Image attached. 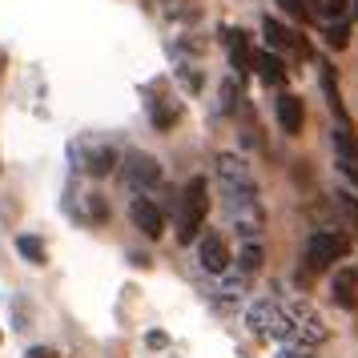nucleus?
<instances>
[{
    "mask_svg": "<svg viewBox=\"0 0 358 358\" xmlns=\"http://www.w3.org/2000/svg\"><path fill=\"white\" fill-rule=\"evenodd\" d=\"M213 181H217L226 217H229V226L238 229V238L242 242H258L262 238V201H258V181L250 173L245 157H238V153H217Z\"/></svg>",
    "mask_w": 358,
    "mask_h": 358,
    "instance_id": "nucleus-1",
    "label": "nucleus"
},
{
    "mask_svg": "<svg viewBox=\"0 0 358 358\" xmlns=\"http://www.w3.org/2000/svg\"><path fill=\"white\" fill-rule=\"evenodd\" d=\"M206 213H210V185H206V178H189L178 197V242L189 245L201 238Z\"/></svg>",
    "mask_w": 358,
    "mask_h": 358,
    "instance_id": "nucleus-2",
    "label": "nucleus"
},
{
    "mask_svg": "<svg viewBox=\"0 0 358 358\" xmlns=\"http://www.w3.org/2000/svg\"><path fill=\"white\" fill-rule=\"evenodd\" d=\"M245 326H250V334H258V338L286 342V334H290V326H294V314H290V306H282L274 298H258L254 306L245 310Z\"/></svg>",
    "mask_w": 358,
    "mask_h": 358,
    "instance_id": "nucleus-3",
    "label": "nucleus"
},
{
    "mask_svg": "<svg viewBox=\"0 0 358 358\" xmlns=\"http://www.w3.org/2000/svg\"><path fill=\"white\" fill-rule=\"evenodd\" d=\"M350 254V238L338 234V229H314L302 245V262H306L310 274H318V270H330L338 258Z\"/></svg>",
    "mask_w": 358,
    "mask_h": 358,
    "instance_id": "nucleus-4",
    "label": "nucleus"
},
{
    "mask_svg": "<svg viewBox=\"0 0 358 358\" xmlns=\"http://www.w3.org/2000/svg\"><path fill=\"white\" fill-rule=\"evenodd\" d=\"M290 314H294V326H290V334H286V346H294V350H314V346H322L326 342L322 318L310 306H290Z\"/></svg>",
    "mask_w": 358,
    "mask_h": 358,
    "instance_id": "nucleus-5",
    "label": "nucleus"
},
{
    "mask_svg": "<svg viewBox=\"0 0 358 358\" xmlns=\"http://www.w3.org/2000/svg\"><path fill=\"white\" fill-rule=\"evenodd\" d=\"M121 178L129 189H149V185H157L162 181V165L153 153H141V149H133L125 153V165H121Z\"/></svg>",
    "mask_w": 358,
    "mask_h": 358,
    "instance_id": "nucleus-6",
    "label": "nucleus"
},
{
    "mask_svg": "<svg viewBox=\"0 0 358 358\" xmlns=\"http://www.w3.org/2000/svg\"><path fill=\"white\" fill-rule=\"evenodd\" d=\"M129 222H133V229H141L149 242H157L165 234V213L157 210V201L153 197H133L129 201Z\"/></svg>",
    "mask_w": 358,
    "mask_h": 358,
    "instance_id": "nucleus-7",
    "label": "nucleus"
},
{
    "mask_svg": "<svg viewBox=\"0 0 358 358\" xmlns=\"http://www.w3.org/2000/svg\"><path fill=\"white\" fill-rule=\"evenodd\" d=\"M229 245L222 234H201L197 238V266L206 270V274H226L229 270Z\"/></svg>",
    "mask_w": 358,
    "mask_h": 358,
    "instance_id": "nucleus-8",
    "label": "nucleus"
},
{
    "mask_svg": "<svg viewBox=\"0 0 358 358\" xmlns=\"http://www.w3.org/2000/svg\"><path fill=\"white\" fill-rule=\"evenodd\" d=\"M274 117H278V129L286 133V137H298L302 125H306V105H302V97H294V93H282L274 101Z\"/></svg>",
    "mask_w": 358,
    "mask_h": 358,
    "instance_id": "nucleus-9",
    "label": "nucleus"
},
{
    "mask_svg": "<svg viewBox=\"0 0 358 358\" xmlns=\"http://www.w3.org/2000/svg\"><path fill=\"white\" fill-rule=\"evenodd\" d=\"M330 298L342 310H355V302H358V270L355 266H346V270H338V274L330 278Z\"/></svg>",
    "mask_w": 358,
    "mask_h": 358,
    "instance_id": "nucleus-10",
    "label": "nucleus"
},
{
    "mask_svg": "<svg viewBox=\"0 0 358 358\" xmlns=\"http://www.w3.org/2000/svg\"><path fill=\"white\" fill-rule=\"evenodd\" d=\"M262 36H266V45H270L274 52H290V49L294 52H306V45H302V41H294V33L282 24V20H274V17L262 20Z\"/></svg>",
    "mask_w": 358,
    "mask_h": 358,
    "instance_id": "nucleus-11",
    "label": "nucleus"
},
{
    "mask_svg": "<svg viewBox=\"0 0 358 358\" xmlns=\"http://www.w3.org/2000/svg\"><path fill=\"white\" fill-rule=\"evenodd\" d=\"M81 165H85V173H93V178H109V169H117V149L113 145H85Z\"/></svg>",
    "mask_w": 358,
    "mask_h": 358,
    "instance_id": "nucleus-12",
    "label": "nucleus"
},
{
    "mask_svg": "<svg viewBox=\"0 0 358 358\" xmlns=\"http://www.w3.org/2000/svg\"><path fill=\"white\" fill-rule=\"evenodd\" d=\"M254 73H258V81L262 85H286V61H282V52H274V49H266V52H258L254 57Z\"/></svg>",
    "mask_w": 358,
    "mask_h": 358,
    "instance_id": "nucleus-13",
    "label": "nucleus"
},
{
    "mask_svg": "<svg viewBox=\"0 0 358 358\" xmlns=\"http://www.w3.org/2000/svg\"><path fill=\"white\" fill-rule=\"evenodd\" d=\"M226 49H229V65L238 69V73L254 69V57H258V52H250V36H245L242 29H229L226 33Z\"/></svg>",
    "mask_w": 358,
    "mask_h": 358,
    "instance_id": "nucleus-14",
    "label": "nucleus"
},
{
    "mask_svg": "<svg viewBox=\"0 0 358 358\" xmlns=\"http://www.w3.org/2000/svg\"><path fill=\"white\" fill-rule=\"evenodd\" d=\"M334 201V213H338V222H342V229H350L358 238V197L355 194H346V189H338V194L330 197Z\"/></svg>",
    "mask_w": 358,
    "mask_h": 358,
    "instance_id": "nucleus-15",
    "label": "nucleus"
},
{
    "mask_svg": "<svg viewBox=\"0 0 358 358\" xmlns=\"http://www.w3.org/2000/svg\"><path fill=\"white\" fill-rule=\"evenodd\" d=\"M17 250H20V258L29 262V266H45V262H49V250H45V242H41L36 234H20Z\"/></svg>",
    "mask_w": 358,
    "mask_h": 358,
    "instance_id": "nucleus-16",
    "label": "nucleus"
},
{
    "mask_svg": "<svg viewBox=\"0 0 358 358\" xmlns=\"http://www.w3.org/2000/svg\"><path fill=\"white\" fill-rule=\"evenodd\" d=\"M262 270V242H242V250H238V274L245 278H254Z\"/></svg>",
    "mask_w": 358,
    "mask_h": 358,
    "instance_id": "nucleus-17",
    "label": "nucleus"
},
{
    "mask_svg": "<svg viewBox=\"0 0 358 358\" xmlns=\"http://www.w3.org/2000/svg\"><path fill=\"white\" fill-rule=\"evenodd\" d=\"M330 141H334V153H338V162H358V137L346 125H338V129L330 133Z\"/></svg>",
    "mask_w": 358,
    "mask_h": 358,
    "instance_id": "nucleus-18",
    "label": "nucleus"
},
{
    "mask_svg": "<svg viewBox=\"0 0 358 358\" xmlns=\"http://www.w3.org/2000/svg\"><path fill=\"white\" fill-rule=\"evenodd\" d=\"M322 69V93H326V105H330V113L338 117V121H346V109H342V97H338V81H334V73L326 65H318Z\"/></svg>",
    "mask_w": 358,
    "mask_h": 358,
    "instance_id": "nucleus-19",
    "label": "nucleus"
},
{
    "mask_svg": "<svg viewBox=\"0 0 358 358\" xmlns=\"http://www.w3.org/2000/svg\"><path fill=\"white\" fill-rule=\"evenodd\" d=\"M322 41H326V49L342 52L346 45H350V24H346V20H334V24H326V29H322Z\"/></svg>",
    "mask_w": 358,
    "mask_h": 358,
    "instance_id": "nucleus-20",
    "label": "nucleus"
},
{
    "mask_svg": "<svg viewBox=\"0 0 358 358\" xmlns=\"http://www.w3.org/2000/svg\"><path fill=\"white\" fill-rule=\"evenodd\" d=\"M274 4H282V13H290L294 20H314L318 17V4H314V0H274Z\"/></svg>",
    "mask_w": 358,
    "mask_h": 358,
    "instance_id": "nucleus-21",
    "label": "nucleus"
},
{
    "mask_svg": "<svg viewBox=\"0 0 358 358\" xmlns=\"http://www.w3.org/2000/svg\"><path fill=\"white\" fill-rule=\"evenodd\" d=\"M338 169H342V178L358 189V162H338Z\"/></svg>",
    "mask_w": 358,
    "mask_h": 358,
    "instance_id": "nucleus-22",
    "label": "nucleus"
},
{
    "mask_svg": "<svg viewBox=\"0 0 358 358\" xmlns=\"http://www.w3.org/2000/svg\"><path fill=\"white\" fill-rule=\"evenodd\" d=\"M322 8H326V17H342V8H346V0H326Z\"/></svg>",
    "mask_w": 358,
    "mask_h": 358,
    "instance_id": "nucleus-23",
    "label": "nucleus"
},
{
    "mask_svg": "<svg viewBox=\"0 0 358 358\" xmlns=\"http://www.w3.org/2000/svg\"><path fill=\"white\" fill-rule=\"evenodd\" d=\"M29 358H57V350H49V346H33Z\"/></svg>",
    "mask_w": 358,
    "mask_h": 358,
    "instance_id": "nucleus-24",
    "label": "nucleus"
},
{
    "mask_svg": "<svg viewBox=\"0 0 358 358\" xmlns=\"http://www.w3.org/2000/svg\"><path fill=\"white\" fill-rule=\"evenodd\" d=\"M278 358H310V350H294V346H286Z\"/></svg>",
    "mask_w": 358,
    "mask_h": 358,
    "instance_id": "nucleus-25",
    "label": "nucleus"
},
{
    "mask_svg": "<svg viewBox=\"0 0 358 358\" xmlns=\"http://www.w3.org/2000/svg\"><path fill=\"white\" fill-rule=\"evenodd\" d=\"M355 17H358V0H355Z\"/></svg>",
    "mask_w": 358,
    "mask_h": 358,
    "instance_id": "nucleus-26",
    "label": "nucleus"
}]
</instances>
